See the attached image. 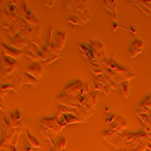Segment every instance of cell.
Listing matches in <instances>:
<instances>
[{
  "mask_svg": "<svg viewBox=\"0 0 151 151\" xmlns=\"http://www.w3.org/2000/svg\"><path fill=\"white\" fill-rule=\"evenodd\" d=\"M40 52L41 51H39V47L36 45H35L34 43H30L29 45L24 49V54L26 57L31 59L32 61L38 63L39 61H42V59H41Z\"/></svg>",
  "mask_w": 151,
  "mask_h": 151,
  "instance_id": "obj_8",
  "label": "cell"
},
{
  "mask_svg": "<svg viewBox=\"0 0 151 151\" xmlns=\"http://www.w3.org/2000/svg\"><path fill=\"white\" fill-rule=\"evenodd\" d=\"M149 143H143L140 146L137 147L135 148H129V149H126V148H120L117 151H145L146 149H147V145Z\"/></svg>",
  "mask_w": 151,
  "mask_h": 151,
  "instance_id": "obj_25",
  "label": "cell"
},
{
  "mask_svg": "<svg viewBox=\"0 0 151 151\" xmlns=\"http://www.w3.org/2000/svg\"><path fill=\"white\" fill-rule=\"evenodd\" d=\"M24 73L32 75L33 77H35V79H37L39 81L41 78H42V76H43V74L45 73V70H44V68H43V66L41 63H35L33 64L27 65L25 67Z\"/></svg>",
  "mask_w": 151,
  "mask_h": 151,
  "instance_id": "obj_9",
  "label": "cell"
},
{
  "mask_svg": "<svg viewBox=\"0 0 151 151\" xmlns=\"http://www.w3.org/2000/svg\"><path fill=\"white\" fill-rule=\"evenodd\" d=\"M91 13L89 9L84 12V13H78V14H73V15L67 17V22L70 23L73 25H81L83 24L88 23L91 20Z\"/></svg>",
  "mask_w": 151,
  "mask_h": 151,
  "instance_id": "obj_5",
  "label": "cell"
},
{
  "mask_svg": "<svg viewBox=\"0 0 151 151\" xmlns=\"http://www.w3.org/2000/svg\"><path fill=\"white\" fill-rule=\"evenodd\" d=\"M23 53H24L23 51H19L15 48L9 47L5 44L1 45V54H4V55L9 56L15 60H19L23 55Z\"/></svg>",
  "mask_w": 151,
  "mask_h": 151,
  "instance_id": "obj_14",
  "label": "cell"
},
{
  "mask_svg": "<svg viewBox=\"0 0 151 151\" xmlns=\"http://www.w3.org/2000/svg\"><path fill=\"white\" fill-rule=\"evenodd\" d=\"M29 42L27 41L20 33H18L17 35L14 36L12 39H11V43L10 45L17 50H19V51H23L24 49H25L27 46L29 45Z\"/></svg>",
  "mask_w": 151,
  "mask_h": 151,
  "instance_id": "obj_12",
  "label": "cell"
},
{
  "mask_svg": "<svg viewBox=\"0 0 151 151\" xmlns=\"http://www.w3.org/2000/svg\"><path fill=\"white\" fill-rule=\"evenodd\" d=\"M137 114H151V92L147 96V98L137 104Z\"/></svg>",
  "mask_w": 151,
  "mask_h": 151,
  "instance_id": "obj_13",
  "label": "cell"
},
{
  "mask_svg": "<svg viewBox=\"0 0 151 151\" xmlns=\"http://www.w3.org/2000/svg\"><path fill=\"white\" fill-rule=\"evenodd\" d=\"M103 6H104V8H106L109 13L111 14L112 19L116 20V5H115V1H113V0H111V1L105 0V1L103 2Z\"/></svg>",
  "mask_w": 151,
  "mask_h": 151,
  "instance_id": "obj_18",
  "label": "cell"
},
{
  "mask_svg": "<svg viewBox=\"0 0 151 151\" xmlns=\"http://www.w3.org/2000/svg\"><path fill=\"white\" fill-rule=\"evenodd\" d=\"M9 123L13 129H23V121H22V115L18 109H16L13 113L10 114L9 117Z\"/></svg>",
  "mask_w": 151,
  "mask_h": 151,
  "instance_id": "obj_15",
  "label": "cell"
},
{
  "mask_svg": "<svg viewBox=\"0 0 151 151\" xmlns=\"http://www.w3.org/2000/svg\"><path fill=\"white\" fill-rule=\"evenodd\" d=\"M26 136H27V144H29L33 148L36 149V148H41V147H42V145H41V143L35 138L33 135H31L29 130H26Z\"/></svg>",
  "mask_w": 151,
  "mask_h": 151,
  "instance_id": "obj_19",
  "label": "cell"
},
{
  "mask_svg": "<svg viewBox=\"0 0 151 151\" xmlns=\"http://www.w3.org/2000/svg\"><path fill=\"white\" fill-rule=\"evenodd\" d=\"M143 48H144L143 41L139 40V39H134L129 50V56L131 59H135L143 52Z\"/></svg>",
  "mask_w": 151,
  "mask_h": 151,
  "instance_id": "obj_11",
  "label": "cell"
},
{
  "mask_svg": "<svg viewBox=\"0 0 151 151\" xmlns=\"http://www.w3.org/2000/svg\"><path fill=\"white\" fill-rule=\"evenodd\" d=\"M104 78H105V81L107 82L108 86L111 88V90H115V91H119V84H118L117 82H115L114 81H112L109 77H108L105 73L103 74Z\"/></svg>",
  "mask_w": 151,
  "mask_h": 151,
  "instance_id": "obj_23",
  "label": "cell"
},
{
  "mask_svg": "<svg viewBox=\"0 0 151 151\" xmlns=\"http://www.w3.org/2000/svg\"><path fill=\"white\" fill-rule=\"evenodd\" d=\"M65 43H66V34L64 32L58 31L53 35V38L52 39L51 45L49 46H45V47L48 49L51 46H53L57 52H60L63 49Z\"/></svg>",
  "mask_w": 151,
  "mask_h": 151,
  "instance_id": "obj_7",
  "label": "cell"
},
{
  "mask_svg": "<svg viewBox=\"0 0 151 151\" xmlns=\"http://www.w3.org/2000/svg\"><path fill=\"white\" fill-rule=\"evenodd\" d=\"M52 144L53 151H64L65 147L67 145V139L64 138V137H60L55 142L53 141Z\"/></svg>",
  "mask_w": 151,
  "mask_h": 151,
  "instance_id": "obj_17",
  "label": "cell"
},
{
  "mask_svg": "<svg viewBox=\"0 0 151 151\" xmlns=\"http://www.w3.org/2000/svg\"><path fill=\"white\" fill-rule=\"evenodd\" d=\"M23 77H24V85H31V86L35 87L39 83V81L37 79H35V77H33L32 75L26 73H24Z\"/></svg>",
  "mask_w": 151,
  "mask_h": 151,
  "instance_id": "obj_20",
  "label": "cell"
},
{
  "mask_svg": "<svg viewBox=\"0 0 151 151\" xmlns=\"http://www.w3.org/2000/svg\"><path fill=\"white\" fill-rule=\"evenodd\" d=\"M56 4V1H44L43 5L46 7H52Z\"/></svg>",
  "mask_w": 151,
  "mask_h": 151,
  "instance_id": "obj_27",
  "label": "cell"
},
{
  "mask_svg": "<svg viewBox=\"0 0 151 151\" xmlns=\"http://www.w3.org/2000/svg\"><path fill=\"white\" fill-rule=\"evenodd\" d=\"M12 83L15 85V87L17 89L18 92L20 91V88L22 87V85L24 84V77L21 76V75H17L14 77V80H13V82Z\"/></svg>",
  "mask_w": 151,
  "mask_h": 151,
  "instance_id": "obj_24",
  "label": "cell"
},
{
  "mask_svg": "<svg viewBox=\"0 0 151 151\" xmlns=\"http://www.w3.org/2000/svg\"><path fill=\"white\" fill-rule=\"evenodd\" d=\"M84 99L85 96H72L62 93L58 96L56 100L59 104L64 105L70 109H76L80 105L82 104V102L84 101Z\"/></svg>",
  "mask_w": 151,
  "mask_h": 151,
  "instance_id": "obj_3",
  "label": "cell"
},
{
  "mask_svg": "<svg viewBox=\"0 0 151 151\" xmlns=\"http://www.w3.org/2000/svg\"><path fill=\"white\" fill-rule=\"evenodd\" d=\"M89 92L88 84L80 80L71 82L63 90V93L72 96H85Z\"/></svg>",
  "mask_w": 151,
  "mask_h": 151,
  "instance_id": "obj_2",
  "label": "cell"
},
{
  "mask_svg": "<svg viewBox=\"0 0 151 151\" xmlns=\"http://www.w3.org/2000/svg\"><path fill=\"white\" fill-rule=\"evenodd\" d=\"M133 2H134V4H135V5H137V6H138L140 8V10L145 14V15H147V16H148V17H149V16H151V12L148 10V8H147V6H145L144 5L140 4L139 1H133Z\"/></svg>",
  "mask_w": 151,
  "mask_h": 151,
  "instance_id": "obj_26",
  "label": "cell"
},
{
  "mask_svg": "<svg viewBox=\"0 0 151 151\" xmlns=\"http://www.w3.org/2000/svg\"><path fill=\"white\" fill-rule=\"evenodd\" d=\"M119 91L126 99H129V82H121L119 84Z\"/></svg>",
  "mask_w": 151,
  "mask_h": 151,
  "instance_id": "obj_22",
  "label": "cell"
},
{
  "mask_svg": "<svg viewBox=\"0 0 151 151\" xmlns=\"http://www.w3.org/2000/svg\"><path fill=\"white\" fill-rule=\"evenodd\" d=\"M22 8H23V13H24V18L23 19L24 20V22L30 27H32V28L38 26V24H40L39 19L37 17H35V16H33L32 13L27 9L25 2L22 3Z\"/></svg>",
  "mask_w": 151,
  "mask_h": 151,
  "instance_id": "obj_10",
  "label": "cell"
},
{
  "mask_svg": "<svg viewBox=\"0 0 151 151\" xmlns=\"http://www.w3.org/2000/svg\"><path fill=\"white\" fill-rule=\"evenodd\" d=\"M34 151H35V150H34Z\"/></svg>",
  "mask_w": 151,
  "mask_h": 151,
  "instance_id": "obj_30",
  "label": "cell"
},
{
  "mask_svg": "<svg viewBox=\"0 0 151 151\" xmlns=\"http://www.w3.org/2000/svg\"><path fill=\"white\" fill-rule=\"evenodd\" d=\"M39 129L43 137L49 139L52 143L53 142L54 137L58 136L63 127L58 122L57 115L53 118H42L39 121Z\"/></svg>",
  "mask_w": 151,
  "mask_h": 151,
  "instance_id": "obj_1",
  "label": "cell"
},
{
  "mask_svg": "<svg viewBox=\"0 0 151 151\" xmlns=\"http://www.w3.org/2000/svg\"><path fill=\"white\" fill-rule=\"evenodd\" d=\"M51 151H53V149H52H52H51Z\"/></svg>",
  "mask_w": 151,
  "mask_h": 151,
  "instance_id": "obj_29",
  "label": "cell"
},
{
  "mask_svg": "<svg viewBox=\"0 0 151 151\" xmlns=\"http://www.w3.org/2000/svg\"><path fill=\"white\" fill-rule=\"evenodd\" d=\"M64 15L66 17L73 14L84 13L88 10L85 1H64Z\"/></svg>",
  "mask_w": 151,
  "mask_h": 151,
  "instance_id": "obj_4",
  "label": "cell"
},
{
  "mask_svg": "<svg viewBox=\"0 0 151 151\" xmlns=\"http://www.w3.org/2000/svg\"><path fill=\"white\" fill-rule=\"evenodd\" d=\"M0 151H17V147L12 146V145L10 144L6 149H4V150H0Z\"/></svg>",
  "mask_w": 151,
  "mask_h": 151,
  "instance_id": "obj_28",
  "label": "cell"
},
{
  "mask_svg": "<svg viewBox=\"0 0 151 151\" xmlns=\"http://www.w3.org/2000/svg\"><path fill=\"white\" fill-rule=\"evenodd\" d=\"M96 101H97V95L94 92H89L85 95L84 101L81 104L84 111L91 116L93 115L96 109Z\"/></svg>",
  "mask_w": 151,
  "mask_h": 151,
  "instance_id": "obj_6",
  "label": "cell"
},
{
  "mask_svg": "<svg viewBox=\"0 0 151 151\" xmlns=\"http://www.w3.org/2000/svg\"><path fill=\"white\" fill-rule=\"evenodd\" d=\"M18 63L17 60L1 54V69H17Z\"/></svg>",
  "mask_w": 151,
  "mask_h": 151,
  "instance_id": "obj_16",
  "label": "cell"
},
{
  "mask_svg": "<svg viewBox=\"0 0 151 151\" xmlns=\"http://www.w3.org/2000/svg\"><path fill=\"white\" fill-rule=\"evenodd\" d=\"M10 90H14L15 91H17V93H19L17 89L15 87V85H14L13 83H10V84L2 83L1 84V100H3L5 98V96H6V94L8 93V91Z\"/></svg>",
  "mask_w": 151,
  "mask_h": 151,
  "instance_id": "obj_21",
  "label": "cell"
}]
</instances>
